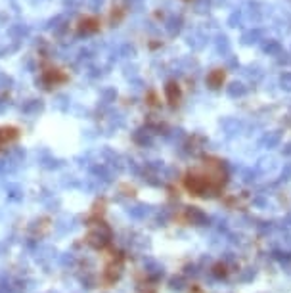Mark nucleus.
Returning <instances> with one entry per match:
<instances>
[{"mask_svg": "<svg viewBox=\"0 0 291 293\" xmlns=\"http://www.w3.org/2000/svg\"><path fill=\"white\" fill-rule=\"evenodd\" d=\"M106 226H98V228H94L92 232L89 234V240L90 244H94V246H98V248H104L108 242H110V230H106L104 234H102V230H104Z\"/></svg>", "mask_w": 291, "mask_h": 293, "instance_id": "1", "label": "nucleus"}]
</instances>
